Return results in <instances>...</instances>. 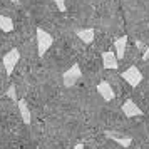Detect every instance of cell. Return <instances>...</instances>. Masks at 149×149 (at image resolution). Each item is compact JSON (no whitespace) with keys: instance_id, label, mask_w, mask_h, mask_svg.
Listing matches in <instances>:
<instances>
[{"instance_id":"1","label":"cell","mask_w":149,"mask_h":149,"mask_svg":"<svg viewBox=\"0 0 149 149\" xmlns=\"http://www.w3.org/2000/svg\"><path fill=\"white\" fill-rule=\"evenodd\" d=\"M52 44H54L52 35L49 34V32H45L44 29L37 27V52H39L40 57L45 55V52L52 47Z\"/></svg>"},{"instance_id":"2","label":"cell","mask_w":149,"mask_h":149,"mask_svg":"<svg viewBox=\"0 0 149 149\" xmlns=\"http://www.w3.org/2000/svg\"><path fill=\"white\" fill-rule=\"evenodd\" d=\"M81 77H82L81 67H79V64H74L72 67H69L67 70L64 72V75H62V82H64L65 87H72V86L77 84V81H79Z\"/></svg>"},{"instance_id":"3","label":"cell","mask_w":149,"mask_h":149,"mask_svg":"<svg viewBox=\"0 0 149 149\" xmlns=\"http://www.w3.org/2000/svg\"><path fill=\"white\" fill-rule=\"evenodd\" d=\"M19 61H20V52H19V49H10L7 54L3 55L2 62H3V67H5L7 75H10L14 72V69H15V65L19 64Z\"/></svg>"},{"instance_id":"4","label":"cell","mask_w":149,"mask_h":149,"mask_svg":"<svg viewBox=\"0 0 149 149\" xmlns=\"http://www.w3.org/2000/svg\"><path fill=\"white\" fill-rule=\"evenodd\" d=\"M121 77H122L126 82H127L131 87H137V86L141 84V81H142L141 70L136 67V65H131L129 69H126V70L121 74Z\"/></svg>"},{"instance_id":"5","label":"cell","mask_w":149,"mask_h":149,"mask_svg":"<svg viewBox=\"0 0 149 149\" xmlns=\"http://www.w3.org/2000/svg\"><path fill=\"white\" fill-rule=\"evenodd\" d=\"M104 136H106L107 139H111V141L121 144L122 148H129V146L132 144V137H131V136L117 132V131H104Z\"/></svg>"},{"instance_id":"6","label":"cell","mask_w":149,"mask_h":149,"mask_svg":"<svg viewBox=\"0 0 149 149\" xmlns=\"http://www.w3.org/2000/svg\"><path fill=\"white\" fill-rule=\"evenodd\" d=\"M97 92L101 94V97L106 102L114 101V97H116L114 89H112V86H111L107 81H102V82H99V84H97Z\"/></svg>"},{"instance_id":"7","label":"cell","mask_w":149,"mask_h":149,"mask_svg":"<svg viewBox=\"0 0 149 149\" xmlns=\"http://www.w3.org/2000/svg\"><path fill=\"white\" fill-rule=\"evenodd\" d=\"M122 112H124L126 117H137V116L144 114V112H142V109L139 107L132 99H127V101L122 104Z\"/></svg>"},{"instance_id":"8","label":"cell","mask_w":149,"mask_h":149,"mask_svg":"<svg viewBox=\"0 0 149 149\" xmlns=\"http://www.w3.org/2000/svg\"><path fill=\"white\" fill-rule=\"evenodd\" d=\"M102 65L106 69H111V70H114V69L119 67V59H117V55L116 52H104L102 54Z\"/></svg>"},{"instance_id":"9","label":"cell","mask_w":149,"mask_h":149,"mask_svg":"<svg viewBox=\"0 0 149 149\" xmlns=\"http://www.w3.org/2000/svg\"><path fill=\"white\" fill-rule=\"evenodd\" d=\"M17 107H19L22 121L25 122V124H30V122H32V114H30V109H29L27 101H25V99H19V101H17Z\"/></svg>"},{"instance_id":"10","label":"cell","mask_w":149,"mask_h":149,"mask_svg":"<svg viewBox=\"0 0 149 149\" xmlns=\"http://www.w3.org/2000/svg\"><path fill=\"white\" fill-rule=\"evenodd\" d=\"M126 49H127V35H122L114 40V52L117 55V59H124Z\"/></svg>"},{"instance_id":"11","label":"cell","mask_w":149,"mask_h":149,"mask_svg":"<svg viewBox=\"0 0 149 149\" xmlns=\"http://www.w3.org/2000/svg\"><path fill=\"white\" fill-rule=\"evenodd\" d=\"M75 34H77V37H79L84 44H92V42H94L95 32H94V29H92V27H89V29H77V30H75Z\"/></svg>"},{"instance_id":"12","label":"cell","mask_w":149,"mask_h":149,"mask_svg":"<svg viewBox=\"0 0 149 149\" xmlns=\"http://www.w3.org/2000/svg\"><path fill=\"white\" fill-rule=\"evenodd\" d=\"M0 30L3 32H12L14 30V22L7 15H0Z\"/></svg>"},{"instance_id":"13","label":"cell","mask_w":149,"mask_h":149,"mask_svg":"<svg viewBox=\"0 0 149 149\" xmlns=\"http://www.w3.org/2000/svg\"><path fill=\"white\" fill-rule=\"evenodd\" d=\"M5 94H7L8 99H12V101H19V99H17V89H15L14 84H12V86L7 89V92H5Z\"/></svg>"},{"instance_id":"14","label":"cell","mask_w":149,"mask_h":149,"mask_svg":"<svg viewBox=\"0 0 149 149\" xmlns=\"http://www.w3.org/2000/svg\"><path fill=\"white\" fill-rule=\"evenodd\" d=\"M55 2V5H57V8H59V10H61V12H65V0H54Z\"/></svg>"},{"instance_id":"15","label":"cell","mask_w":149,"mask_h":149,"mask_svg":"<svg viewBox=\"0 0 149 149\" xmlns=\"http://www.w3.org/2000/svg\"><path fill=\"white\" fill-rule=\"evenodd\" d=\"M148 59H149V45L146 47V50L142 52V61H148Z\"/></svg>"},{"instance_id":"16","label":"cell","mask_w":149,"mask_h":149,"mask_svg":"<svg viewBox=\"0 0 149 149\" xmlns=\"http://www.w3.org/2000/svg\"><path fill=\"white\" fill-rule=\"evenodd\" d=\"M10 2H14V3H19V0H10Z\"/></svg>"}]
</instances>
